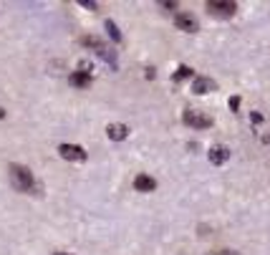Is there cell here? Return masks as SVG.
Here are the masks:
<instances>
[{
    "label": "cell",
    "mask_w": 270,
    "mask_h": 255,
    "mask_svg": "<svg viewBox=\"0 0 270 255\" xmlns=\"http://www.w3.org/2000/svg\"><path fill=\"white\" fill-rule=\"evenodd\" d=\"M8 172H10V182H13V187H16L18 192H25V194H38V190H41V187H38L33 172L28 170V167H23V164H10Z\"/></svg>",
    "instance_id": "cell-1"
},
{
    "label": "cell",
    "mask_w": 270,
    "mask_h": 255,
    "mask_svg": "<svg viewBox=\"0 0 270 255\" xmlns=\"http://www.w3.org/2000/svg\"><path fill=\"white\" fill-rule=\"evenodd\" d=\"M185 124L192 127V129H207V127H212V116H207L202 111H194V109H187L185 111Z\"/></svg>",
    "instance_id": "cell-2"
},
{
    "label": "cell",
    "mask_w": 270,
    "mask_h": 255,
    "mask_svg": "<svg viewBox=\"0 0 270 255\" xmlns=\"http://www.w3.org/2000/svg\"><path fill=\"white\" fill-rule=\"evenodd\" d=\"M58 154L68 162H83L86 159V149L79 147V144H61L58 147Z\"/></svg>",
    "instance_id": "cell-3"
},
{
    "label": "cell",
    "mask_w": 270,
    "mask_h": 255,
    "mask_svg": "<svg viewBox=\"0 0 270 255\" xmlns=\"http://www.w3.org/2000/svg\"><path fill=\"white\" fill-rule=\"evenodd\" d=\"M207 10L215 13V16H232L237 10V3H232V0H209Z\"/></svg>",
    "instance_id": "cell-4"
},
{
    "label": "cell",
    "mask_w": 270,
    "mask_h": 255,
    "mask_svg": "<svg viewBox=\"0 0 270 255\" xmlns=\"http://www.w3.org/2000/svg\"><path fill=\"white\" fill-rule=\"evenodd\" d=\"M174 23H177V28H179V31H185V33H197V28H200L197 18H194L192 13H177Z\"/></svg>",
    "instance_id": "cell-5"
},
{
    "label": "cell",
    "mask_w": 270,
    "mask_h": 255,
    "mask_svg": "<svg viewBox=\"0 0 270 255\" xmlns=\"http://www.w3.org/2000/svg\"><path fill=\"white\" fill-rule=\"evenodd\" d=\"M134 187H137L139 192H154L157 190V179L149 177V174H139L137 179H134Z\"/></svg>",
    "instance_id": "cell-6"
},
{
    "label": "cell",
    "mask_w": 270,
    "mask_h": 255,
    "mask_svg": "<svg viewBox=\"0 0 270 255\" xmlns=\"http://www.w3.org/2000/svg\"><path fill=\"white\" fill-rule=\"evenodd\" d=\"M106 134H109V139L122 142V139L129 137V127H124V124H109V127H106Z\"/></svg>",
    "instance_id": "cell-7"
},
{
    "label": "cell",
    "mask_w": 270,
    "mask_h": 255,
    "mask_svg": "<svg viewBox=\"0 0 270 255\" xmlns=\"http://www.w3.org/2000/svg\"><path fill=\"white\" fill-rule=\"evenodd\" d=\"M215 81H209V79H205V76H200V79H194V84H192V91L194 94H209V91H215Z\"/></svg>",
    "instance_id": "cell-8"
},
{
    "label": "cell",
    "mask_w": 270,
    "mask_h": 255,
    "mask_svg": "<svg viewBox=\"0 0 270 255\" xmlns=\"http://www.w3.org/2000/svg\"><path fill=\"white\" fill-rule=\"evenodd\" d=\"M228 157H230V149L228 147H212V149H209V162H212V164H225V162H228Z\"/></svg>",
    "instance_id": "cell-9"
},
{
    "label": "cell",
    "mask_w": 270,
    "mask_h": 255,
    "mask_svg": "<svg viewBox=\"0 0 270 255\" xmlns=\"http://www.w3.org/2000/svg\"><path fill=\"white\" fill-rule=\"evenodd\" d=\"M68 84L73 88H88L91 86V76H86V73H81V71H73L68 76Z\"/></svg>",
    "instance_id": "cell-10"
},
{
    "label": "cell",
    "mask_w": 270,
    "mask_h": 255,
    "mask_svg": "<svg viewBox=\"0 0 270 255\" xmlns=\"http://www.w3.org/2000/svg\"><path fill=\"white\" fill-rule=\"evenodd\" d=\"M81 43H83V46H88V48H94L96 53L106 51V48H104V43H101L99 38H94V36H86V38H81Z\"/></svg>",
    "instance_id": "cell-11"
},
{
    "label": "cell",
    "mask_w": 270,
    "mask_h": 255,
    "mask_svg": "<svg viewBox=\"0 0 270 255\" xmlns=\"http://www.w3.org/2000/svg\"><path fill=\"white\" fill-rule=\"evenodd\" d=\"M192 76V68L189 66H179L174 73H172V81H185V79H189Z\"/></svg>",
    "instance_id": "cell-12"
},
{
    "label": "cell",
    "mask_w": 270,
    "mask_h": 255,
    "mask_svg": "<svg viewBox=\"0 0 270 255\" xmlns=\"http://www.w3.org/2000/svg\"><path fill=\"white\" fill-rule=\"evenodd\" d=\"M106 31H109V36H111L114 41H122V31L116 28V23H114V21H106Z\"/></svg>",
    "instance_id": "cell-13"
},
{
    "label": "cell",
    "mask_w": 270,
    "mask_h": 255,
    "mask_svg": "<svg viewBox=\"0 0 270 255\" xmlns=\"http://www.w3.org/2000/svg\"><path fill=\"white\" fill-rule=\"evenodd\" d=\"M79 71L86 73V76H91V73H94V64H91V61H81V64H79Z\"/></svg>",
    "instance_id": "cell-14"
},
{
    "label": "cell",
    "mask_w": 270,
    "mask_h": 255,
    "mask_svg": "<svg viewBox=\"0 0 270 255\" xmlns=\"http://www.w3.org/2000/svg\"><path fill=\"white\" fill-rule=\"evenodd\" d=\"M250 122H252L255 127L263 124V114H260V111H252V114H250Z\"/></svg>",
    "instance_id": "cell-15"
},
{
    "label": "cell",
    "mask_w": 270,
    "mask_h": 255,
    "mask_svg": "<svg viewBox=\"0 0 270 255\" xmlns=\"http://www.w3.org/2000/svg\"><path fill=\"white\" fill-rule=\"evenodd\" d=\"M230 109H232V111L240 109V96H230Z\"/></svg>",
    "instance_id": "cell-16"
},
{
    "label": "cell",
    "mask_w": 270,
    "mask_h": 255,
    "mask_svg": "<svg viewBox=\"0 0 270 255\" xmlns=\"http://www.w3.org/2000/svg\"><path fill=\"white\" fill-rule=\"evenodd\" d=\"M159 8H169V10H174V8H177V3H169V0H162V3H159Z\"/></svg>",
    "instance_id": "cell-17"
},
{
    "label": "cell",
    "mask_w": 270,
    "mask_h": 255,
    "mask_svg": "<svg viewBox=\"0 0 270 255\" xmlns=\"http://www.w3.org/2000/svg\"><path fill=\"white\" fill-rule=\"evenodd\" d=\"M81 5H83V8H88V10H96V8H99L96 3H88V0H81Z\"/></svg>",
    "instance_id": "cell-18"
},
{
    "label": "cell",
    "mask_w": 270,
    "mask_h": 255,
    "mask_svg": "<svg viewBox=\"0 0 270 255\" xmlns=\"http://www.w3.org/2000/svg\"><path fill=\"white\" fill-rule=\"evenodd\" d=\"M212 255H240V253H235V250H217V253H212Z\"/></svg>",
    "instance_id": "cell-19"
},
{
    "label": "cell",
    "mask_w": 270,
    "mask_h": 255,
    "mask_svg": "<svg viewBox=\"0 0 270 255\" xmlns=\"http://www.w3.org/2000/svg\"><path fill=\"white\" fill-rule=\"evenodd\" d=\"M3 116H5V111H3V109H0V119H3Z\"/></svg>",
    "instance_id": "cell-20"
},
{
    "label": "cell",
    "mask_w": 270,
    "mask_h": 255,
    "mask_svg": "<svg viewBox=\"0 0 270 255\" xmlns=\"http://www.w3.org/2000/svg\"><path fill=\"white\" fill-rule=\"evenodd\" d=\"M56 255H68V253H56Z\"/></svg>",
    "instance_id": "cell-21"
}]
</instances>
